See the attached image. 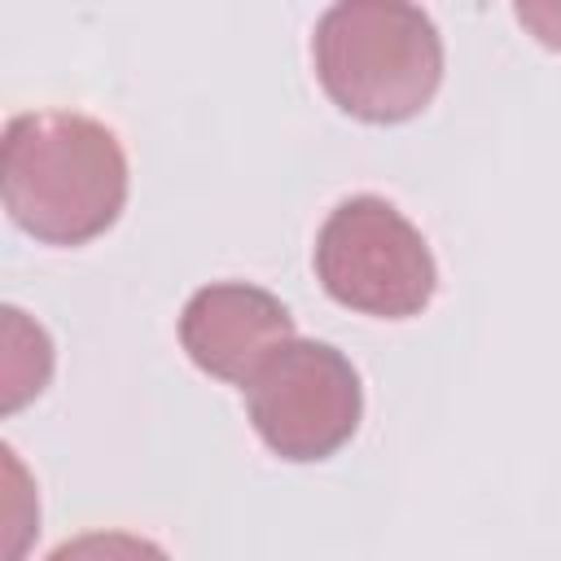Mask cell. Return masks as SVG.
I'll return each mask as SVG.
<instances>
[{"label": "cell", "instance_id": "6", "mask_svg": "<svg viewBox=\"0 0 561 561\" xmlns=\"http://www.w3.org/2000/svg\"><path fill=\"white\" fill-rule=\"evenodd\" d=\"M4 412H18L53 373V342L18 307H4Z\"/></svg>", "mask_w": 561, "mask_h": 561}, {"label": "cell", "instance_id": "8", "mask_svg": "<svg viewBox=\"0 0 561 561\" xmlns=\"http://www.w3.org/2000/svg\"><path fill=\"white\" fill-rule=\"evenodd\" d=\"M517 22L530 26L539 44L561 48V4H517Z\"/></svg>", "mask_w": 561, "mask_h": 561}, {"label": "cell", "instance_id": "3", "mask_svg": "<svg viewBox=\"0 0 561 561\" xmlns=\"http://www.w3.org/2000/svg\"><path fill=\"white\" fill-rule=\"evenodd\" d=\"M316 276L333 302L377 320L421 316L438 289V267L421 228L373 193L329 210L316 237Z\"/></svg>", "mask_w": 561, "mask_h": 561}, {"label": "cell", "instance_id": "4", "mask_svg": "<svg viewBox=\"0 0 561 561\" xmlns=\"http://www.w3.org/2000/svg\"><path fill=\"white\" fill-rule=\"evenodd\" d=\"M245 412L272 456L311 465L346 447L364 416L355 364L316 337H289L250 381Z\"/></svg>", "mask_w": 561, "mask_h": 561}, {"label": "cell", "instance_id": "1", "mask_svg": "<svg viewBox=\"0 0 561 561\" xmlns=\"http://www.w3.org/2000/svg\"><path fill=\"white\" fill-rule=\"evenodd\" d=\"M0 193L9 219L44 245H83L114 228L127 202L118 136L75 110H31L4 123Z\"/></svg>", "mask_w": 561, "mask_h": 561}, {"label": "cell", "instance_id": "2", "mask_svg": "<svg viewBox=\"0 0 561 561\" xmlns=\"http://www.w3.org/2000/svg\"><path fill=\"white\" fill-rule=\"evenodd\" d=\"M316 79L359 123H403L443 83V35L403 0H346L320 13L311 39Z\"/></svg>", "mask_w": 561, "mask_h": 561}, {"label": "cell", "instance_id": "5", "mask_svg": "<svg viewBox=\"0 0 561 561\" xmlns=\"http://www.w3.org/2000/svg\"><path fill=\"white\" fill-rule=\"evenodd\" d=\"M289 337H298L289 307L250 280L202 285L180 311V342L188 359L241 390Z\"/></svg>", "mask_w": 561, "mask_h": 561}, {"label": "cell", "instance_id": "7", "mask_svg": "<svg viewBox=\"0 0 561 561\" xmlns=\"http://www.w3.org/2000/svg\"><path fill=\"white\" fill-rule=\"evenodd\" d=\"M44 561H171L153 539L131 530H88L57 543Z\"/></svg>", "mask_w": 561, "mask_h": 561}]
</instances>
